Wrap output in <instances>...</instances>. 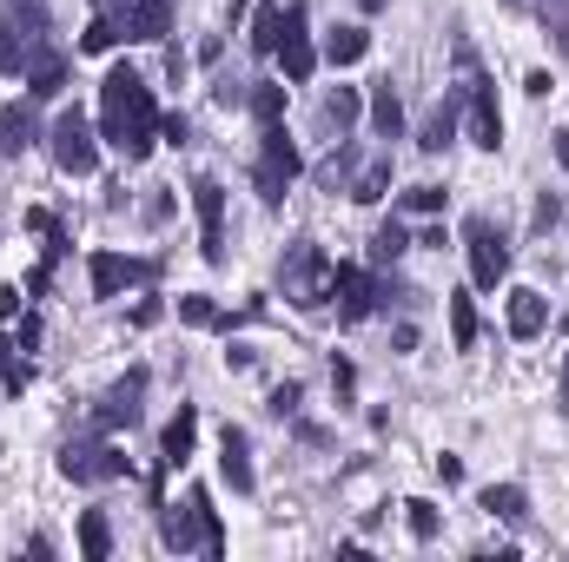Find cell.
Masks as SVG:
<instances>
[{
	"instance_id": "obj_1",
	"label": "cell",
	"mask_w": 569,
	"mask_h": 562,
	"mask_svg": "<svg viewBox=\"0 0 569 562\" xmlns=\"http://www.w3.org/2000/svg\"><path fill=\"white\" fill-rule=\"evenodd\" d=\"M100 113H107V140L120 145L127 159H146L159 140V107H152V87L140 73H107V93H100Z\"/></svg>"
},
{
	"instance_id": "obj_2",
	"label": "cell",
	"mask_w": 569,
	"mask_h": 562,
	"mask_svg": "<svg viewBox=\"0 0 569 562\" xmlns=\"http://www.w3.org/2000/svg\"><path fill=\"white\" fill-rule=\"evenodd\" d=\"M40 33H47V13H40L33 0H13V13L0 20V73H20V67L47 47Z\"/></svg>"
},
{
	"instance_id": "obj_3",
	"label": "cell",
	"mask_w": 569,
	"mask_h": 562,
	"mask_svg": "<svg viewBox=\"0 0 569 562\" xmlns=\"http://www.w3.org/2000/svg\"><path fill=\"white\" fill-rule=\"evenodd\" d=\"M284 298L291 304H325L331 298V265L318 245H291L284 252Z\"/></svg>"
},
{
	"instance_id": "obj_4",
	"label": "cell",
	"mask_w": 569,
	"mask_h": 562,
	"mask_svg": "<svg viewBox=\"0 0 569 562\" xmlns=\"http://www.w3.org/2000/svg\"><path fill=\"white\" fill-rule=\"evenodd\" d=\"M53 165L73 172V179H87V172L100 165V140H93V127H87L80 113H60V120H53Z\"/></svg>"
},
{
	"instance_id": "obj_5",
	"label": "cell",
	"mask_w": 569,
	"mask_h": 562,
	"mask_svg": "<svg viewBox=\"0 0 569 562\" xmlns=\"http://www.w3.org/2000/svg\"><path fill=\"white\" fill-rule=\"evenodd\" d=\"M60 476L67 483H113V476H127V456L107 450V443H67L60 450Z\"/></svg>"
},
{
	"instance_id": "obj_6",
	"label": "cell",
	"mask_w": 569,
	"mask_h": 562,
	"mask_svg": "<svg viewBox=\"0 0 569 562\" xmlns=\"http://www.w3.org/2000/svg\"><path fill=\"white\" fill-rule=\"evenodd\" d=\"M259 199L266 205H279L284 199V185L298 179V152H291V140H284V127H266V152H259Z\"/></svg>"
},
{
	"instance_id": "obj_7",
	"label": "cell",
	"mask_w": 569,
	"mask_h": 562,
	"mask_svg": "<svg viewBox=\"0 0 569 562\" xmlns=\"http://www.w3.org/2000/svg\"><path fill=\"white\" fill-rule=\"evenodd\" d=\"M463 100H470V140L483 152H497L503 145V113H497V93L470 73V53H463Z\"/></svg>"
},
{
	"instance_id": "obj_8",
	"label": "cell",
	"mask_w": 569,
	"mask_h": 562,
	"mask_svg": "<svg viewBox=\"0 0 569 562\" xmlns=\"http://www.w3.org/2000/svg\"><path fill=\"white\" fill-rule=\"evenodd\" d=\"M463 239H470V279L483 284V291H497V284H503V272H510L503 239L490 232V219H470V225H463Z\"/></svg>"
},
{
	"instance_id": "obj_9",
	"label": "cell",
	"mask_w": 569,
	"mask_h": 562,
	"mask_svg": "<svg viewBox=\"0 0 569 562\" xmlns=\"http://www.w3.org/2000/svg\"><path fill=\"white\" fill-rule=\"evenodd\" d=\"M192 205H199V252L219 265L226 259V185L219 179H199L192 185Z\"/></svg>"
},
{
	"instance_id": "obj_10",
	"label": "cell",
	"mask_w": 569,
	"mask_h": 562,
	"mask_svg": "<svg viewBox=\"0 0 569 562\" xmlns=\"http://www.w3.org/2000/svg\"><path fill=\"white\" fill-rule=\"evenodd\" d=\"M206 516H212V496L206 490H192L186 496V510H166V523H159V536H166V550H192V543H206Z\"/></svg>"
},
{
	"instance_id": "obj_11",
	"label": "cell",
	"mask_w": 569,
	"mask_h": 562,
	"mask_svg": "<svg viewBox=\"0 0 569 562\" xmlns=\"http://www.w3.org/2000/svg\"><path fill=\"white\" fill-rule=\"evenodd\" d=\"M331 298H338V318L345 324H358V318L378 311V284L365 279L358 265H331Z\"/></svg>"
},
{
	"instance_id": "obj_12",
	"label": "cell",
	"mask_w": 569,
	"mask_h": 562,
	"mask_svg": "<svg viewBox=\"0 0 569 562\" xmlns=\"http://www.w3.org/2000/svg\"><path fill=\"white\" fill-rule=\"evenodd\" d=\"M284 80H311V67H318V53H311V40H305V7H284Z\"/></svg>"
},
{
	"instance_id": "obj_13",
	"label": "cell",
	"mask_w": 569,
	"mask_h": 562,
	"mask_svg": "<svg viewBox=\"0 0 569 562\" xmlns=\"http://www.w3.org/2000/svg\"><path fill=\"white\" fill-rule=\"evenodd\" d=\"M60 87H67V60H60L53 47H40V53L27 60V93H33V100H53Z\"/></svg>"
},
{
	"instance_id": "obj_14",
	"label": "cell",
	"mask_w": 569,
	"mask_h": 562,
	"mask_svg": "<svg viewBox=\"0 0 569 562\" xmlns=\"http://www.w3.org/2000/svg\"><path fill=\"white\" fill-rule=\"evenodd\" d=\"M219 470H226V483L246 496L252 490V443H246V430H226V443H219Z\"/></svg>"
},
{
	"instance_id": "obj_15",
	"label": "cell",
	"mask_w": 569,
	"mask_h": 562,
	"mask_svg": "<svg viewBox=\"0 0 569 562\" xmlns=\"http://www.w3.org/2000/svg\"><path fill=\"white\" fill-rule=\"evenodd\" d=\"M140 391H146L140 371H133L127 384H113V391H107V404H100V430H120V423L140 418Z\"/></svg>"
},
{
	"instance_id": "obj_16",
	"label": "cell",
	"mask_w": 569,
	"mask_h": 562,
	"mask_svg": "<svg viewBox=\"0 0 569 562\" xmlns=\"http://www.w3.org/2000/svg\"><path fill=\"white\" fill-rule=\"evenodd\" d=\"M133 279H152V265L113 259V252H100V259H93V291H100V298H120V284H133Z\"/></svg>"
},
{
	"instance_id": "obj_17",
	"label": "cell",
	"mask_w": 569,
	"mask_h": 562,
	"mask_svg": "<svg viewBox=\"0 0 569 562\" xmlns=\"http://www.w3.org/2000/svg\"><path fill=\"white\" fill-rule=\"evenodd\" d=\"M192 443H199V411H192V404H179V418L166 423V436H159V456H166V463H186V456H192Z\"/></svg>"
},
{
	"instance_id": "obj_18",
	"label": "cell",
	"mask_w": 569,
	"mask_h": 562,
	"mask_svg": "<svg viewBox=\"0 0 569 562\" xmlns=\"http://www.w3.org/2000/svg\"><path fill=\"white\" fill-rule=\"evenodd\" d=\"M365 53H371V33H365V27H331V33H325V60H331V67H358Z\"/></svg>"
},
{
	"instance_id": "obj_19",
	"label": "cell",
	"mask_w": 569,
	"mask_h": 562,
	"mask_svg": "<svg viewBox=\"0 0 569 562\" xmlns=\"http://www.w3.org/2000/svg\"><path fill=\"white\" fill-rule=\"evenodd\" d=\"M166 27H172V7H166V0H133L127 40H166Z\"/></svg>"
},
{
	"instance_id": "obj_20",
	"label": "cell",
	"mask_w": 569,
	"mask_h": 562,
	"mask_svg": "<svg viewBox=\"0 0 569 562\" xmlns=\"http://www.w3.org/2000/svg\"><path fill=\"white\" fill-rule=\"evenodd\" d=\"M543 324H550V304H543L537 291H510V331H517V338H537Z\"/></svg>"
},
{
	"instance_id": "obj_21",
	"label": "cell",
	"mask_w": 569,
	"mask_h": 562,
	"mask_svg": "<svg viewBox=\"0 0 569 562\" xmlns=\"http://www.w3.org/2000/svg\"><path fill=\"white\" fill-rule=\"evenodd\" d=\"M27 145H33V113L27 107H0V152L20 159Z\"/></svg>"
},
{
	"instance_id": "obj_22",
	"label": "cell",
	"mask_w": 569,
	"mask_h": 562,
	"mask_svg": "<svg viewBox=\"0 0 569 562\" xmlns=\"http://www.w3.org/2000/svg\"><path fill=\"white\" fill-rule=\"evenodd\" d=\"M457 100H463V87H457V93H450V100H443V107L425 120V140H418L425 152H443V145L457 140Z\"/></svg>"
},
{
	"instance_id": "obj_23",
	"label": "cell",
	"mask_w": 569,
	"mask_h": 562,
	"mask_svg": "<svg viewBox=\"0 0 569 562\" xmlns=\"http://www.w3.org/2000/svg\"><path fill=\"white\" fill-rule=\"evenodd\" d=\"M483 510L503 516V523H523V516H530V496H523L517 483H490V490H483Z\"/></svg>"
},
{
	"instance_id": "obj_24",
	"label": "cell",
	"mask_w": 569,
	"mask_h": 562,
	"mask_svg": "<svg viewBox=\"0 0 569 562\" xmlns=\"http://www.w3.org/2000/svg\"><path fill=\"white\" fill-rule=\"evenodd\" d=\"M358 113H365V100H358V87H338L331 100H325V127H338V140L358 127Z\"/></svg>"
},
{
	"instance_id": "obj_25",
	"label": "cell",
	"mask_w": 569,
	"mask_h": 562,
	"mask_svg": "<svg viewBox=\"0 0 569 562\" xmlns=\"http://www.w3.org/2000/svg\"><path fill=\"white\" fill-rule=\"evenodd\" d=\"M371 127H378V140H398V127H405V107H398V93H391V80L371 93Z\"/></svg>"
},
{
	"instance_id": "obj_26",
	"label": "cell",
	"mask_w": 569,
	"mask_h": 562,
	"mask_svg": "<svg viewBox=\"0 0 569 562\" xmlns=\"http://www.w3.org/2000/svg\"><path fill=\"white\" fill-rule=\"evenodd\" d=\"M80 550H87L93 562L113 556V530H107V516H100V510H87V516H80Z\"/></svg>"
},
{
	"instance_id": "obj_27",
	"label": "cell",
	"mask_w": 569,
	"mask_h": 562,
	"mask_svg": "<svg viewBox=\"0 0 569 562\" xmlns=\"http://www.w3.org/2000/svg\"><path fill=\"white\" fill-rule=\"evenodd\" d=\"M279 40H284V13L279 7H259L252 13V53H279Z\"/></svg>"
},
{
	"instance_id": "obj_28",
	"label": "cell",
	"mask_w": 569,
	"mask_h": 562,
	"mask_svg": "<svg viewBox=\"0 0 569 562\" xmlns=\"http://www.w3.org/2000/svg\"><path fill=\"white\" fill-rule=\"evenodd\" d=\"M351 165H358V145H338V152H331V159L318 165V179H325L331 192H351V179H358Z\"/></svg>"
},
{
	"instance_id": "obj_29",
	"label": "cell",
	"mask_w": 569,
	"mask_h": 562,
	"mask_svg": "<svg viewBox=\"0 0 569 562\" xmlns=\"http://www.w3.org/2000/svg\"><path fill=\"white\" fill-rule=\"evenodd\" d=\"M385 185H391V159H371V165L351 179V199H358V205H371V199H385Z\"/></svg>"
},
{
	"instance_id": "obj_30",
	"label": "cell",
	"mask_w": 569,
	"mask_h": 562,
	"mask_svg": "<svg viewBox=\"0 0 569 562\" xmlns=\"http://www.w3.org/2000/svg\"><path fill=\"white\" fill-rule=\"evenodd\" d=\"M450 338L470 351L477 344V311H470V298H450Z\"/></svg>"
},
{
	"instance_id": "obj_31",
	"label": "cell",
	"mask_w": 569,
	"mask_h": 562,
	"mask_svg": "<svg viewBox=\"0 0 569 562\" xmlns=\"http://www.w3.org/2000/svg\"><path fill=\"white\" fill-rule=\"evenodd\" d=\"M252 113H259L266 127H279L284 120V87H252Z\"/></svg>"
},
{
	"instance_id": "obj_32",
	"label": "cell",
	"mask_w": 569,
	"mask_h": 562,
	"mask_svg": "<svg viewBox=\"0 0 569 562\" xmlns=\"http://www.w3.org/2000/svg\"><path fill=\"white\" fill-rule=\"evenodd\" d=\"M179 318H186V324H199V331H212V324H219V304L192 291V298H179Z\"/></svg>"
},
{
	"instance_id": "obj_33",
	"label": "cell",
	"mask_w": 569,
	"mask_h": 562,
	"mask_svg": "<svg viewBox=\"0 0 569 562\" xmlns=\"http://www.w3.org/2000/svg\"><path fill=\"white\" fill-rule=\"evenodd\" d=\"M405 245H411V239H405V225H385V232L371 239V259H378V265H391V259H398Z\"/></svg>"
},
{
	"instance_id": "obj_34",
	"label": "cell",
	"mask_w": 569,
	"mask_h": 562,
	"mask_svg": "<svg viewBox=\"0 0 569 562\" xmlns=\"http://www.w3.org/2000/svg\"><path fill=\"white\" fill-rule=\"evenodd\" d=\"M113 40H120V27H113V20H93V27L80 33V47H87V53H107Z\"/></svg>"
},
{
	"instance_id": "obj_35",
	"label": "cell",
	"mask_w": 569,
	"mask_h": 562,
	"mask_svg": "<svg viewBox=\"0 0 569 562\" xmlns=\"http://www.w3.org/2000/svg\"><path fill=\"white\" fill-rule=\"evenodd\" d=\"M0 378H7V391H27V364H20L13 344H0Z\"/></svg>"
},
{
	"instance_id": "obj_36",
	"label": "cell",
	"mask_w": 569,
	"mask_h": 562,
	"mask_svg": "<svg viewBox=\"0 0 569 562\" xmlns=\"http://www.w3.org/2000/svg\"><path fill=\"white\" fill-rule=\"evenodd\" d=\"M405 205H411V212H443V185H411Z\"/></svg>"
},
{
	"instance_id": "obj_37",
	"label": "cell",
	"mask_w": 569,
	"mask_h": 562,
	"mask_svg": "<svg viewBox=\"0 0 569 562\" xmlns=\"http://www.w3.org/2000/svg\"><path fill=\"white\" fill-rule=\"evenodd\" d=\"M405 510H411V536L430 543V536H437V510H430V503H405Z\"/></svg>"
},
{
	"instance_id": "obj_38",
	"label": "cell",
	"mask_w": 569,
	"mask_h": 562,
	"mask_svg": "<svg viewBox=\"0 0 569 562\" xmlns=\"http://www.w3.org/2000/svg\"><path fill=\"white\" fill-rule=\"evenodd\" d=\"M7 344H13V351H33V344H40V318H33V311H27V318H20V331H13V338H7Z\"/></svg>"
},
{
	"instance_id": "obj_39",
	"label": "cell",
	"mask_w": 569,
	"mask_h": 562,
	"mask_svg": "<svg viewBox=\"0 0 569 562\" xmlns=\"http://www.w3.org/2000/svg\"><path fill=\"white\" fill-rule=\"evenodd\" d=\"M543 20L557 27V40H563V53H569V7H563V0H550V7H543Z\"/></svg>"
},
{
	"instance_id": "obj_40",
	"label": "cell",
	"mask_w": 569,
	"mask_h": 562,
	"mask_svg": "<svg viewBox=\"0 0 569 562\" xmlns=\"http://www.w3.org/2000/svg\"><path fill=\"white\" fill-rule=\"evenodd\" d=\"M298 398H305V391H298V384H284L279 398H272V411H279V418H291V411H298Z\"/></svg>"
},
{
	"instance_id": "obj_41",
	"label": "cell",
	"mask_w": 569,
	"mask_h": 562,
	"mask_svg": "<svg viewBox=\"0 0 569 562\" xmlns=\"http://www.w3.org/2000/svg\"><path fill=\"white\" fill-rule=\"evenodd\" d=\"M557 159H563V165H569V127H563V133H557Z\"/></svg>"
},
{
	"instance_id": "obj_42",
	"label": "cell",
	"mask_w": 569,
	"mask_h": 562,
	"mask_svg": "<svg viewBox=\"0 0 569 562\" xmlns=\"http://www.w3.org/2000/svg\"><path fill=\"white\" fill-rule=\"evenodd\" d=\"M557 411L569 418V358H563V404H557Z\"/></svg>"
},
{
	"instance_id": "obj_43",
	"label": "cell",
	"mask_w": 569,
	"mask_h": 562,
	"mask_svg": "<svg viewBox=\"0 0 569 562\" xmlns=\"http://www.w3.org/2000/svg\"><path fill=\"white\" fill-rule=\"evenodd\" d=\"M517 7H530V13H543V7H550V0H517Z\"/></svg>"
},
{
	"instance_id": "obj_44",
	"label": "cell",
	"mask_w": 569,
	"mask_h": 562,
	"mask_svg": "<svg viewBox=\"0 0 569 562\" xmlns=\"http://www.w3.org/2000/svg\"><path fill=\"white\" fill-rule=\"evenodd\" d=\"M358 7H365V13H378V7H385V0H358Z\"/></svg>"
}]
</instances>
